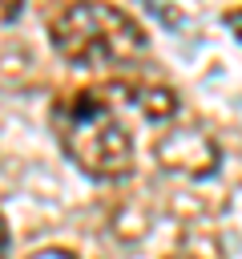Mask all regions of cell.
Listing matches in <instances>:
<instances>
[{
    "label": "cell",
    "instance_id": "obj_1",
    "mask_svg": "<svg viewBox=\"0 0 242 259\" xmlns=\"http://www.w3.org/2000/svg\"><path fill=\"white\" fill-rule=\"evenodd\" d=\"M48 121L69 162H77L89 178L109 182L133 170V138L101 89H77L56 97Z\"/></svg>",
    "mask_w": 242,
    "mask_h": 259
},
{
    "label": "cell",
    "instance_id": "obj_2",
    "mask_svg": "<svg viewBox=\"0 0 242 259\" xmlns=\"http://www.w3.org/2000/svg\"><path fill=\"white\" fill-rule=\"evenodd\" d=\"M48 36L81 69H109L145 53V28L117 4H65L48 16Z\"/></svg>",
    "mask_w": 242,
    "mask_h": 259
},
{
    "label": "cell",
    "instance_id": "obj_3",
    "mask_svg": "<svg viewBox=\"0 0 242 259\" xmlns=\"http://www.w3.org/2000/svg\"><path fill=\"white\" fill-rule=\"evenodd\" d=\"M153 150H157V162H161L165 170H177V174L202 178V174H214V170H218V142H214L206 130H198V125L173 130V134L157 138Z\"/></svg>",
    "mask_w": 242,
    "mask_h": 259
},
{
    "label": "cell",
    "instance_id": "obj_4",
    "mask_svg": "<svg viewBox=\"0 0 242 259\" xmlns=\"http://www.w3.org/2000/svg\"><path fill=\"white\" fill-rule=\"evenodd\" d=\"M129 97H133V101L141 105V113L153 117V121L177 113V93L165 89V85H137V89H129Z\"/></svg>",
    "mask_w": 242,
    "mask_h": 259
},
{
    "label": "cell",
    "instance_id": "obj_5",
    "mask_svg": "<svg viewBox=\"0 0 242 259\" xmlns=\"http://www.w3.org/2000/svg\"><path fill=\"white\" fill-rule=\"evenodd\" d=\"M28 259H77V255L65 251V247H44V251H36V255H28Z\"/></svg>",
    "mask_w": 242,
    "mask_h": 259
},
{
    "label": "cell",
    "instance_id": "obj_6",
    "mask_svg": "<svg viewBox=\"0 0 242 259\" xmlns=\"http://www.w3.org/2000/svg\"><path fill=\"white\" fill-rule=\"evenodd\" d=\"M226 28L242 40V8H230V12H226Z\"/></svg>",
    "mask_w": 242,
    "mask_h": 259
},
{
    "label": "cell",
    "instance_id": "obj_7",
    "mask_svg": "<svg viewBox=\"0 0 242 259\" xmlns=\"http://www.w3.org/2000/svg\"><path fill=\"white\" fill-rule=\"evenodd\" d=\"M0 259H8V223L0 214Z\"/></svg>",
    "mask_w": 242,
    "mask_h": 259
},
{
    "label": "cell",
    "instance_id": "obj_8",
    "mask_svg": "<svg viewBox=\"0 0 242 259\" xmlns=\"http://www.w3.org/2000/svg\"><path fill=\"white\" fill-rule=\"evenodd\" d=\"M20 12V4H8V8H0V20H8V16H16Z\"/></svg>",
    "mask_w": 242,
    "mask_h": 259
}]
</instances>
